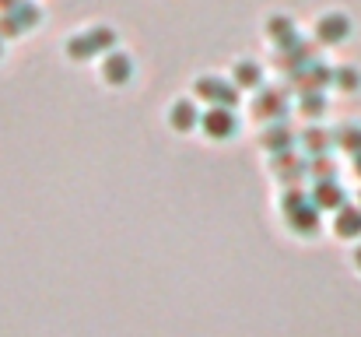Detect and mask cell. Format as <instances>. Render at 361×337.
<instances>
[{
	"instance_id": "6da1fadb",
	"label": "cell",
	"mask_w": 361,
	"mask_h": 337,
	"mask_svg": "<svg viewBox=\"0 0 361 337\" xmlns=\"http://www.w3.org/2000/svg\"><path fill=\"white\" fill-rule=\"evenodd\" d=\"M113 46H116V32L106 28V25H95V28L74 35V39L67 42V53H71V60H88V57L109 53Z\"/></svg>"
},
{
	"instance_id": "7a4b0ae2",
	"label": "cell",
	"mask_w": 361,
	"mask_h": 337,
	"mask_svg": "<svg viewBox=\"0 0 361 337\" xmlns=\"http://www.w3.org/2000/svg\"><path fill=\"white\" fill-rule=\"evenodd\" d=\"M284 215H288V225L295 228V232H302V235H312L316 228H319V208L312 204V197H302L298 190H291V194H284Z\"/></svg>"
},
{
	"instance_id": "3957f363",
	"label": "cell",
	"mask_w": 361,
	"mask_h": 337,
	"mask_svg": "<svg viewBox=\"0 0 361 337\" xmlns=\"http://www.w3.org/2000/svg\"><path fill=\"white\" fill-rule=\"evenodd\" d=\"M348 35H351V18L341 14V11H330V14H323V18L316 21V39L326 42V46H337V42H344Z\"/></svg>"
},
{
	"instance_id": "277c9868",
	"label": "cell",
	"mask_w": 361,
	"mask_h": 337,
	"mask_svg": "<svg viewBox=\"0 0 361 337\" xmlns=\"http://www.w3.org/2000/svg\"><path fill=\"white\" fill-rule=\"evenodd\" d=\"M197 95L207 99V102H214V106H225V110H232L239 102V92L228 81H221V78H200L197 81Z\"/></svg>"
},
{
	"instance_id": "5b68a950",
	"label": "cell",
	"mask_w": 361,
	"mask_h": 337,
	"mask_svg": "<svg viewBox=\"0 0 361 337\" xmlns=\"http://www.w3.org/2000/svg\"><path fill=\"white\" fill-rule=\"evenodd\" d=\"M200 123H204V134L214 137V141H225V137L235 134V116H232V110H225V106H214L211 112H204Z\"/></svg>"
},
{
	"instance_id": "8992f818",
	"label": "cell",
	"mask_w": 361,
	"mask_h": 337,
	"mask_svg": "<svg viewBox=\"0 0 361 337\" xmlns=\"http://www.w3.org/2000/svg\"><path fill=\"white\" fill-rule=\"evenodd\" d=\"M102 78H106L109 85H126V81L133 78V60H130L126 53H109L106 64H102Z\"/></svg>"
},
{
	"instance_id": "52a82bcc",
	"label": "cell",
	"mask_w": 361,
	"mask_h": 337,
	"mask_svg": "<svg viewBox=\"0 0 361 337\" xmlns=\"http://www.w3.org/2000/svg\"><path fill=\"white\" fill-rule=\"evenodd\" d=\"M291 81H295V85H302L305 92H319L323 85H330V81H334V71L312 60V64H309V67H302V71H298Z\"/></svg>"
},
{
	"instance_id": "ba28073f",
	"label": "cell",
	"mask_w": 361,
	"mask_h": 337,
	"mask_svg": "<svg viewBox=\"0 0 361 337\" xmlns=\"http://www.w3.org/2000/svg\"><path fill=\"white\" fill-rule=\"evenodd\" d=\"M267 28H270V39L281 46V49H291V46H298L302 39H298V32H295V21L291 18H284V14H274L270 21H267Z\"/></svg>"
},
{
	"instance_id": "9c48e42d",
	"label": "cell",
	"mask_w": 361,
	"mask_h": 337,
	"mask_svg": "<svg viewBox=\"0 0 361 337\" xmlns=\"http://www.w3.org/2000/svg\"><path fill=\"white\" fill-rule=\"evenodd\" d=\"M312 204H316V208H334V211L348 208V204H344V190L337 187V179H323V183H316V190H312Z\"/></svg>"
},
{
	"instance_id": "30bf717a",
	"label": "cell",
	"mask_w": 361,
	"mask_h": 337,
	"mask_svg": "<svg viewBox=\"0 0 361 337\" xmlns=\"http://www.w3.org/2000/svg\"><path fill=\"white\" fill-rule=\"evenodd\" d=\"M288 112V99H284V92H274V88H267V92H259V99H256V116H284Z\"/></svg>"
},
{
	"instance_id": "8fae6325",
	"label": "cell",
	"mask_w": 361,
	"mask_h": 337,
	"mask_svg": "<svg viewBox=\"0 0 361 337\" xmlns=\"http://www.w3.org/2000/svg\"><path fill=\"white\" fill-rule=\"evenodd\" d=\"M169 123L176 126V130H193L197 123H200V112H197V106L193 102H176L172 110H169Z\"/></svg>"
},
{
	"instance_id": "7c38bea8",
	"label": "cell",
	"mask_w": 361,
	"mask_h": 337,
	"mask_svg": "<svg viewBox=\"0 0 361 337\" xmlns=\"http://www.w3.org/2000/svg\"><path fill=\"white\" fill-rule=\"evenodd\" d=\"M337 235L341 239L361 235V208H341L337 211Z\"/></svg>"
},
{
	"instance_id": "4fadbf2b",
	"label": "cell",
	"mask_w": 361,
	"mask_h": 337,
	"mask_svg": "<svg viewBox=\"0 0 361 337\" xmlns=\"http://www.w3.org/2000/svg\"><path fill=\"white\" fill-rule=\"evenodd\" d=\"M291 141H295V137H291V130L277 123V126H270V130L263 134V141H259V144H263L267 151H277V155H284V151L291 148Z\"/></svg>"
},
{
	"instance_id": "5bb4252c",
	"label": "cell",
	"mask_w": 361,
	"mask_h": 337,
	"mask_svg": "<svg viewBox=\"0 0 361 337\" xmlns=\"http://www.w3.org/2000/svg\"><path fill=\"white\" fill-rule=\"evenodd\" d=\"M7 14H11V18L21 25V32H25V28H32V25L39 21V7H35L32 0H18V4L7 11Z\"/></svg>"
},
{
	"instance_id": "9a60e30c",
	"label": "cell",
	"mask_w": 361,
	"mask_h": 337,
	"mask_svg": "<svg viewBox=\"0 0 361 337\" xmlns=\"http://www.w3.org/2000/svg\"><path fill=\"white\" fill-rule=\"evenodd\" d=\"M235 85H242V88H259V85H263L259 67H256V64H249V60H242L239 67H235Z\"/></svg>"
},
{
	"instance_id": "2e32d148",
	"label": "cell",
	"mask_w": 361,
	"mask_h": 337,
	"mask_svg": "<svg viewBox=\"0 0 361 337\" xmlns=\"http://www.w3.org/2000/svg\"><path fill=\"white\" fill-rule=\"evenodd\" d=\"M337 144H341L344 151H351V155H361V126H344V130H337Z\"/></svg>"
},
{
	"instance_id": "e0dca14e",
	"label": "cell",
	"mask_w": 361,
	"mask_h": 337,
	"mask_svg": "<svg viewBox=\"0 0 361 337\" xmlns=\"http://www.w3.org/2000/svg\"><path fill=\"white\" fill-rule=\"evenodd\" d=\"M274 169H277V176H281V179H288V176H291V179H298V176L305 172V169H302V162H295L291 155H277V158H274Z\"/></svg>"
},
{
	"instance_id": "ac0fdd59",
	"label": "cell",
	"mask_w": 361,
	"mask_h": 337,
	"mask_svg": "<svg viewBox=\"0 0 361 337\" xmlns=\"http://www.w3.org/2000/svg\"><path fill=\"white\" fill-rule=\"evenodd\" d=\"M334 81H337L341 88H348V92H355V88H358V85H361V74H358V71H355V67H337V71H334Z\"/></svg>"
},
{
	"instance_id": "d6986e66",
	"label": "cell",
	"mask_w": 361,
	"mask_h": 337,
	"mask_svg": "<svg viewBox=\"0 0 361 337\" xmlns=\"http://www.w3.org/2000/svg\"><path fill=\"white\" fill-rule=\"evenodd\" d=\"M323 110H326V99L319 92H305L302 95V112L305 116H323Z\"/></svg>"
},
{
	"instance_id": "ffe728a7",
	"label": "cell",
	"mask_w": 361,
	"mask_h": 337,
	"mask_svg": "<svg viewBox=\"0 0 361 337\" xmlns=\"http://www.w3.org/2000/svg\"><path fill=\"white\" fill-rule=\"evenodd\" d=\"M326 141H330V137H326L323 130H309V134H305V144H309V151H316V155L326 151Z\"/></svg>"
},
{
	"instance_id": "44dd1931",
	"label": "cell",
	"mask_w": 361,
	"mask_h": 337,
	"mask_svg": "<svg viewBox=\"0 0 361 337\" xmlns=\"http://www.w3.org/2000/svg\"><path fill=\"white\" fill-rule=\"evenodd\" d=\"M312 172H316V176H319V183H323V179H334V162H330V158H323V155H319V158H316V162H312Z\"/></svg>"
},
{
	"instance_id": "7402d4cb",
	"label": "cell",
	"mask_w": 361,
	"mask_h": 337,
	"mask_svg": "<svg viewBox=\"0 0 361 337\" xmlns=\"http://www.w3.org/2000/svg\"><path fill=\"white\" fill-rule=\"evenodd\" d=\"M0 35H21V25L11 14H0Z\"/></svg>"
},
{
	"instance_id": "603a6c76",
	"label": "cell",
	"mask_w": 361,
	"mask_h": 337,
	"mask_svg": "<svg viewBox=\"0 0 361 337\" xmlns=\"http://www.w3.org/2000/svg\"><path fill=\"white\" fill-rule=\"evenodd\" d=\"M355 172L361 176V155H355Z\"/></svg>"
},
{
	"instance_id": "cb8c5ba5",
	"label": "cell",
	"mask_w": 361,
	"mask_h": 337,
	"mask_svg": "<svg viewBox=\"0 0 361 337\" xmlns=\"http://www.w3.org/2000/svg\"><path fill=\"white\" fill-rule=\"evenodd\" d=\"M355 264H358V271H361V246H358V253H355Z\"/></svg>"
}]
</instances>
